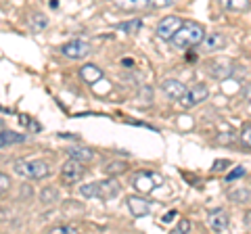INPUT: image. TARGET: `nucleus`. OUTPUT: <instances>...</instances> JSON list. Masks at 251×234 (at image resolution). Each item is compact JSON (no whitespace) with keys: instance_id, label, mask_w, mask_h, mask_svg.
I'll return each mask as SVG.
<instances>
[{"instance_id":"dca6fc26","label":"nucleus","mask_w":251,"mask_h":234,"mask_svg":"<svg viewBox=\"0 0 251 234\" xmlns=\"http://www.w3.org/2000/svg\"><path fill=\"white\" fill-rule=\"evenodd\" d=\"M25 140V134H19V132H0V149H4V146L9 144H17V142H23Z\"/></svg>"},{"instance_id":"9b49d317","label":"nucleus","mask_w":251,"mask_h":234,"mask_svg":"<svg viewBox=\"0 0 251 234\" xmlns=\"http://www.w3.org/2000/svg\"><path fill=\"white\" fill-rule=\"evenodd\" d=\"M126 203H128V209L134 217L149 215V211H151V203H149L147 199H143V197H128Z\"/></svg>"},{"instance_id":"f704fd0d","label":"nucleus","mask_w":251,"mask_h":234,"mask_svg":"<svg viewBox=\"0 0 251 234\" xmlns=\"http://www.w3.org/2000/svg\"><path fill=\"white\" fill-rule=\"evenodd\" d=\"M245 224H247V226H249V228H251V211H249V213L245 215Z\"/></svg>"},{"instance_id":"72a5a7b5","label":"nucleus","mask_w":251,"mask_h":234,"mask_svg":"<svg viewBox=\"0 0 251 234\" xmlns=\"http://www.w3.org/2000/svg\"><path fill=\"white\" fill-rule=\"evenodd\" d=\"M19 119H21V123H29V119H27V117H19ZM31 126H34V128L38 130V126H36V123H31Z\"/></svg>"},{"instance_id":"2eb2a0df","label":"nucleus","mask_w":251,"mask_h":234,"mask_svg":"<svg viewBox=\"0 0 251 234\" xmlns=\"http://www.w3.org/2000/svg\"><path fill=\"white\" fill-rule=\"evenodd\" d=\"M111 2L122 11H143L149 6V0H111Z\"/></svg>"},{"instance_id":"aec40b11","label":"nucleus","mask_w":251,"mask_h":234,"mask_svg":"<svg viewBox=\"0 0 251 234\" xmlns=\"http://www.w3.org/2000/svg\"><path fill=\"white\" fill-rule=\"evenodd\" d=\"M230 199L237 201V203H245L251 199V190L249 188H237V190H230Z\"/></svg>"},{"instance_id":"bb28decb","label":"nucleus","mask_w":251,"mask_h":234,"mask_svg":"<svg viewBox=\"0 0 251 234\" xmlns=\"http://www.w3.org/2000/svg\"><path fill=\"white\" fill-rule=\"evenodd\" d=\"M31 27H34V29H42V27H46V19L40 17V15H34V17H31Z\"/></svg>"},{"instance_id":"423d86ee","label":"nucleus","mask_w":251,"mask_h":234,"mask_svg":"<svg viewBox=\"0 0 251 234\" xmlns=\"http://www.w3.org/2000/svg\"><path fill=\"white\" fill-rule=\"evenodd\" d=\"M209 96V88L205 84H195L191 90L186 88V92H184V96L180 98V103H182V107L184 109H193V107H197L199 103H203Z\"/></svg>"},{"instance_id":"412c9836","label":"nucleus","mask_w":251,"mask_h":234,"mask_svg":"<svg viewBox=\"0 0 251 234\" xmlns=\"http://www.w3.org/2000/svg\"><path fill=\"white\" fill-rule=\"evenodd\" d=\"M80 194L86 199H97V182H88L80 186Z\"/></svg>"},{"instance_id":"2f4dec72","label":"nucleus","mask_w":251,"mask_h":234,"mask_svg":"<svg viewBox=\"0 0 251 234\" xmlns=\"http://www.w3.org/2000/svg\"><path fill=\"white\" fill-rule=\"evenodd\" d=\"M176 215H178V211H168L166 215H163V220H161V222H163V224H170V222H172V220H174V217H176Z\"/></svg>"},{"instance_id":"4be33fe9","label":"nucleus","mask_w":251,"mask_h":234,"mask_svg":"<svg viewBox=\"0 0 251 234\" xmlns=\"http://www.w3.org/2000/svg\"><path fill=\"white\" fill-rule=\"evenodd\" d=\"M54 199H59V192L54 190V188H44V190L40 192V201H42V203H52Z\"/></svg>"},{"instance_id":"cd10ccee","label":"nucleus","mask_w":251,"mask_h":234,"mask_svg":"<svg viewBox=\"0 0 251 234\" xmlns=\"http://www.w3.org/2000/svg\"><path fill=\"white\" fill-rule=\"evenodd\" d=\"M243 174H245V169H243V167H234V169L230 171V174L226 176V182H232V180H237V178H241Z\"/></svg>"},{"instance_id":"20e7f679","label":"nucleus","mask_w":251,"mask_h":234,"mask_svg":"<svg viewBox=\"0 0 251 234\" xmlns=\"http://www.w3.org/2000/svg\"><path fill=\"white\" fill-rule=\"evenodd\" d=\"M84 174H86L84 163L77 161V159H72V157L63 163V167H61V178H63V182H65V184L80 182L82 178H84Z\"/></svg>"},{"instance_id":"6e6552de","label":"nucleus","mask_w":251,"mask_h":234,"mask_svg":"<svg viewBox=\"0 0 251 234\" xmlns=\"http://www.w3.org/2000/svg\"><path fill=\"white\" fill-rule=\"evenodd\" d=\"M180 25H182V19H180V17H174V15L163 17L159 21V25H157V36H159L161 40H172V36L176 34V29Z\"/></svg>"},{"instance_id":"b1692460","label":"nucleus","mask_w":251,"mask_h":234,"mask_svg":"<svg viewBox=\"0 0 251 234\" xmlns=\"http://www.w3.org/2000/svg\"><path fill=\"white\" fill-rule=\"evenodd\" d=\"M176 2L178 0H149V6H153V9H168V6Z\"/></svg>"},{"instance_id":"5701e85b","label":"nucleus","mask_w":251,"mask_h":234,"mask_svg":"<svg viewBox=\"0 0 251 234\" xmlns=\"http://www.w3.org/2000/svg\"><path fill=\"white\" fill-rule=\"evenodd\" d=\"M105 169H107V174H122V171L128 169V165H126V163H122V161H115V163H109Z\"/></svg>"},{"instance_id":"f257e3e1","label":"nucleus","mask_w":251,"mask_h":234,"mask_svg":"<svg viewBox=\"0 0 251 234\" xmlns=\"http://www.w3.org/2000/svg\"><path fill=\"white\" fill-rule=\"evenodd\" d=\"M203 36H205L203 25L193 23V21H182V25L172 36V44H174V48H178V50H188V48H193V46L201 44Z\"/></svg>"},{"instance_id":"ddd939ff","label":"nucleus","mask_w":251,"mask_h":234,"mask_svg":"<svg viewBox=\"0 0 251 234\" xmlns=\"http://www.w3.org/2000/svg\"><path fill=\"white\" fill-rule=\"evenodd\" d=\"M203 48H205L207 52H214V50H220L226 46V36L224 34H218V32H209L207 36H203Z\"/></svg>"},{"instance_id":"c756f323","label":"nucleus","mask_w":251,"mask_h":234,"mask_svg":"<svg viewBox=\"0 0 251 234\" xmlns=\"http://www.w3.org/2000/svg\"><path fill=\"white\" fill-rule=\"evenodd\" d=\"M230 167V161H226V159H218L214 163V171H224V169H228Z\"/></svg>"},{"instance_id":"7c9ffc66","label":"nucleus","mask_w":251,"mask_h":234,"mask_svg":"<svg viewBox=\"0 0 251 234\" xmlns=\"http://www.w3.org/2000/svg\"><path fill=\"white\" fill-rule=\"evenodd\" d=\"M176 232H180V234H184V232H191V222L188 220H182L178 226H176Z\"/></svg>"},{"instance_id":"39448f33","label":"nucleus","mask_w":251,"mask_h":234,"mask_svg":"<svg viewBox=\"0 0 251 234\" xmlns=\"http://www.w3.org/2000/svg\"><path fill=\"white\" fill-rule=\"evenodd\" d=\"M90 50H92V44L82 40V38H77V40H72V42L61 46V54L67 57V59H84V57L90 54Z\"/></svg>"},{"instance_id":"f03ea898","label":"nucleus","mask_w":251,"mask_h":234,"mask_svg":"<svg viewBox=\"0 0 251 234\" xmlns=\"http://www.w3.org/2000/svg\"><path fill=\"white\" fill-rule=\"evenodd\" d=\"M15 171L19 176L31 178V180H44L50 176V167L46 161H17L15 163Z\"/></svg>"},{"instance_id":"a878e982","label":"nucleus","mask_w":251,"mask_h":234,"mask_svg":"<svg viewBox=\"0 0 251 234\" xmlns=\"http://www.w3.org/2000/svg\"><path fill=\"white\" fill-rule=\"evenodd\" d=\"M9 188H11V180H9V176H6V174H0V194H4Z\"/></svg>"},{"instance_id":"0eeeda50","label":"nucleus","mask_w":251,"mask_h":234,"mask_svg":"<svg viewBox=\"0 0 251 234\" xmlns=\"http://www.w3.org/2000/svg\"><path fill=\"white\" fill-rule=\"evenodd\" d=\"M232 69H234V65L228 59H214L207 63V73L211 77H216V80H226V77L232 73Z\"/></svg>"},{"instance_id":"7ed1b4c3","label":"nucleus","mask_w":251,"mask_h":234,"mask_svg":"<svg viewBox=\"0 0 251 234\" xmlns=\"http://www.w3.org/2000/svg\"><path fill=\"white\" fill-rule=\"evenodd\" d=\"M161 184H163V178L157 174V171H138V174H134V178H132V186L143 194H149Z\"/></svg>"},{"instance_id":"f3484780","label":"nucleus","mask_w":251,"mask_h":234,"mask_svg":"<svg viewBox=\"0 0 251 234\" xmlns=\"http://www.w3.org/2000/svg\"><path fill=\"white\" fill-rule=\"evenodd\" d=\"M67 153H69V157H72V159H77L82 163L94 159L92 149H86V146H74V149H67Z\"/></svg>"},{"instance_id":"1a4fd4ad","label":"nucleus","mask_w":251,"mask_h":234,"mask_svg":"<svg viewBox=\"0 0 251 234\" xmlns=\"http://www.w3.org/2000/svg\"><path fill=\"white\" fill-rule=\"evenodd\" d=\"M207 224L214 232H226L230 226V217L224 209H214V211H209V215H207Z\"/></svg>"},{"instance_id":"a211bd4d","label":"nucleus","mask_w":251,"mask_h":234,"mask_svg":"<svg viewBox=\"0 0 251 234\" xmlns=\"http://www.w3.org/2000/svg\"><path fill=\"white\" fill-rule=\"evenodd\" d=\"M220 4H222L226 11H237V13L251 9V0H220Z\"/></svg>"},{"instance_id":"6ab92c4d","label":"nucleus","mask_w":251,"mask_h":234,"mask_svg":"<svg viewBox=\"0 0 251 234\" xmlns=\"http://www.w3.org/2000/svg\"><path fill=\"white\" fill-rule=\"evenodd\" d=\"M140 27H143V19L124 21V23H120V25H117V29H120V32H126V34H134V32H138Z\"/></svg>"},{"instance_id":"c85d7f7f","label":"nucleus","mask_w":251,"mask_h":234,"mask_svg":"<svg viewBox=\"0 0 251 234\" xmlns=\"http://www.w3.org/2000/svg\"><path fill=\"white\" fill-rule=\"evenodd\" d=\"M50 232H54V234H74V232H77L75 228H74V226H57V228H52Z\"/></svg>"},{"instance_id":"9d476101","label":"nucleus","mask_w":251,"mask_h":234,"mask_svg":"<svg viewBox=\"0 0 251 234\" xmlns=\"http://www.w3.org/2000/svg\"><path fill=\"white\" fill-rule=\"evenodd\" d=\"M122 190V186L120 182H115V180H100L97 182V199H113L117 197Z\"/></svg>"},{"instance_id":"393cba45","label":"nucleus","mask_w":251,"mask_h":234,"mask_svg":"<svg viewBox=\"0 0 251 234\" xmlns=\"http://www.w3.org/2000/svg\"><path fill=\"white\" fill-rule=\"evenodd\" d=\"M241 138H243V142H245L249 149H251V121L243 126V130H241Z\"/></svg>"},{"instance_id":"4468645a","label":"nucleus","mask_w":251,"mask_h":234,"mask_svg":"<svg viewBox=\"0 0 251 234\" xmlns=\"http://www.w3.org/2000/svg\"><path fill=\"white\" fill-rule=\"evenodd\" d=\"M80 77H82L86 84L94 86L97 82L103 80V69L97 67V65H84V67L80 69Z\"/></svg>"},{"instance_id":"473e14b6","label":"nucleus","mask_w":251,"mask_h":234,"mask_svg":"<svg viewBox=\"0 0 251 234\" xmlns=\"http://www.w3.org/2000/svg\"><path fill=\"white\" fill-rule=\"evenodd\" d=\"M245 98L249 100V103H251V84L247 86V88H245Z\"/></svg>"},{"instance_id":"f8f14e48","label":"nucleus","mask_w":251,"mask_h":234,"mask_svg":"<svg viewBox=\"0 0 251 234\" xmlns=\"http://www.w3.org/2000/svg\"><path fill=\"white\" fill-rule=\"evenodd\" d=\"M161 90L168 94V98L180 100V98L184 96V92H186V86L180 82V80H172V77H170V80H166V82L161 84Z\"/></svg>"}]
</instances>
